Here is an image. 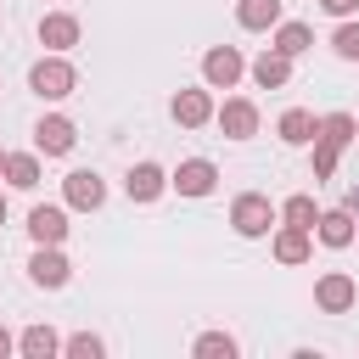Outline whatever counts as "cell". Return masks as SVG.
<instances>
[{
  "label": "cell",
  "instance_id": "cell-1",
  "mask_svg": "<svg viewBox=\"0 0 359 359\" xmlns=\"http://www.w3.org/2000/svg\"><path fill=\"white\" fill-rule=\"evenodd\" d=\"M28 90L39 95V101H62V95H73L79 90V73H73V62L67 56H39L34 67H28Z\"/></svg>",
  "mask_w": 359,
  "mask_h": 359
},
{
  "label": "cell",
  "instance_id": "cell-2",
  "mask_svg": "<svg viewBox=\"0 0 359 359\" xmlns=\"http://www.w3.org/2000/svg\"><path fill=\"white\" fill-rule=\"evenodd\" d=\"M230 224H236V236L258 241V236H269V230L280 224V208H275L269 196H258V191H241V196L230 202Z\"/></svg>",
  "mask_w": 359,
  "mask_h": 359
},
{
  "label": "cell",
  "instance_id": "cell-3",
  "mask_svg": "<svg viewBox=\"0 0 359 359\" xmlns=\"http://www.w3.org/2000/svg\"><path fill=\"white\" fill-rule=\"evenodd\" d=\"M241 73H247V62H241L236 45H213V50L202 56V84H208V90H236Z\"/></svg>",
  "mask_w": 359,
  "mask_h": 359
},
{
  "label": "cell",
  "instance_id": "cell-4",
  "mask_svg": "<svg viewBox=\"0 0 359 359\" xmlns=\"http://www.w3.org/2000/svg\"><path fill=\"white\" fill-rule=\"evenodd\" d=\"M62 202L79 208V213H95V208L107 202V180H101L95 168H73V174L62 180Z\"/></svg>",
  "mask_w": 359,
  "mask_h": 359
},
{
  "label": "cell",
  "instance_id": "cell-5",
  "mask_svg": "<svg viewBox=\"0 0 359 359\" xmlns=\"http://www.w3.org/2000/svg\"><path fill=\"white\" fill-rule=\"evenodd\" d=\"M213 123L230 135V140H252L258 135V107L247 95H224V107H213Z\"/></svg>",
  "mask_w": 359,
  "mask_h": 359
},
{
  "label": "cell",
  "instance_id": "cell-6",
  "mask_svg": "<svg viewBox=\"0 0 359 359\" xmlns=\"http://www.w3.org/2000/svg\"><path fill=\"white\" fill-rule=\"evenodd\" d=\"M73 140H79V129H73V118H62V112H50V118L34 123V151H39V157H67Z\"/></svg>",
  "mask_w": 359,
  "mask_h": 359
},
{
  "label": "cell",
  "instance_id": "cell-7",
  "mask_svg": "<svg viewBox=\"0 0 359 359\" xmlns=\"http://www.w3.org/2000/svg\"><path fill=\"white\" fill-rule=\"evenodd\" d=\"M314 303H320L325 314H348V309L359 303V286H353V275H342V269L320 275V280H314Z\"/></svg>",
  "mask_w": 359,
  "mask_h": 359
},
{
  "label": "cell",
  "instance_id": "cell-8",
  "mask_svg": "<svg viewBox=\"0 0 359 359\" xmlns=\"http://www.w3.org/2000/svg\"><path fill=\"white\" fill-rule=\"evenodd\" d=\"M168 185H174L180 196H208V191L219 185V168H213L208 157H185V163L168 174Z\"/></svg>",
  "mask_w": 359,
  "mask_h": 359
},
{
  "label": "cell",
  "instance_id": "cell-9",
  "mask_svg": "<svg viewBox=\"0 0 359 359\" xmlns=\"http://www.w3.org/2000/svg\"><path fill=\"white\" fill-rule=\"evenodd\" d=\"M28 236H34V247H62V241H67V208L39 202V208L28 213Z\"/></svg>",
  "mask_w": 359,
  "mask_h": 359
},
{
  "label": "cell",
  "instance_id": "cell-10",
  "mask_svg": "<svg viewBox=\"0 0 359 359\" xmlns=\"http://www.w3.org/2000/svg\"><path fill=\"white\" fill-rule=\"evenodd\" d=\"M67 275H73V264L62 258V247H34V258H28V280L34 286L56 292V286H67Z\"/></svg>",
  "mask_w": 359,
  "mask_h": 359
},
{
  "label": "cell",
  "instance_id": "cell-11",
  "mask_svg": "<svg viewBox=\"0 0 359 359\" xmlns=\"http://www.w3.org/2000/svg\"><path fill=\"white\" fill-rule=\"evenodd\" d=\"M39 45L56 50V56L73 50V45H79V17H73V11H45V17H39Z\"/></svg>",
  "mask_w": 359,
  "mask_h": 359
},
{
  "label": "cell",
  "instance_id": "cell-12",
  "mask_svg": "<svg viewBox=\"0 0 359 359\" xmlns=\"http://www.w3.org/2000/svg\"><path fill=\"white\" fill-rule=\"evenodd\" d=\"M168 112H174L180 129H202V123H213V95H208V84H202V90H180Z\"/></svg>",
  "mask_w": 359,
  "mask_h": 359
},
{
  "label": "cell",
  "instance_id": "cell-13",
  "mask_svg": "<svg viewBox=\"0 0 359 359\" xmlns=\"http://www.w3.org/2000/svg\"><path fill=\"white\" fill-rule=\"evenodd\" d=\"M269 252H275L280 264H309V252H314V230H303V224H275Z\"/></svg>",
  "mask_w": 359,
  "mask_h": 359
},
{
  "label": "cell",
  "instance_id": "cell-14",
  "mask_svg": "<svg viewBox=\"0 0 359 359\" xmlns=\"http://www.w3.org/2000/svg\"><path fill=\"white\" fill-rule=\"evenodd\" d=\"M123 191H129V202H157V196L168 191V174H163L157 163H135V168L123 174Z\"/></svg>",
  "mask_w": 359,
  "mask_h": 359
},
{
  "label": "cell",
  "instance_id": "cell-15",
  "mask_svg": "<svg viewBox=\"0 0 359 359\" xmlns=\"http://www.w3.org/2000/svg\"><path fill=\"white\" fill-rule=\"evenodd\" d=\"M0 174L11 191H34L39 185V151H6L0 157Z\"/></svg>",
  "mask_w": 359,
  "mask_h": 359
},
{
  "label": "cell",
  "instance_id": "cell-16",
  "mask_svg": "<svg viewBox=\"0 0 359 359\" xmlns=\"http://www.w3.org/2000/svg\"><path fill=\"white\" fill-rule=\"evenodd\" d=\"M286 79H292V56H280V50L269 45V50L252 62V84H258V90H286Z\"/></svg>",
  "mask_w": 359,
  "mask_h": 359
},
{
  "label": "cell",
  "instance_id": "cell-17",
  "mask_svg": "<svg viewBox=\"0 0 359 359\" xmlns=\"http://www.w3.org/2000/svg\"><path fill=\"white\" fill-rule=\"evenodd\" d=\"M314 236H320L325 247H353L359 230H353V213H348V208H331V213L314 219Z\"/></svg>",
  "mask_w": 359,
  "mask_h": 359
},
{
  "label": "cell",
  "instance_id": "cell-18",
  "mask_svg": "<svg viewBox=\"0 0 359 359\" xmlns=\"http://www.w3.org/2000/svg\"><path fill=\"white\" fill-rule=\"evenodd\" d=\"M314 129H320V118H314V112H303V107H286V112H280V123H275V135H280L286 146H309V140H314Z\"/></svg>",
  "mask_w": 359,
  "mask_h": 359
},
{
  "label": "cell",
  "instance_id": "cell-19",
  "mask_svg": "<svg viewBox=\"0 0 359 359\" xmlns=\"http://www.w3.org/2000/svg\"><path fill=\"white\" fill-rule=\"evenodd\" d=\"M236 22L252 34H269L280 22V0H236Z\"/></svg>",
  "mask_w": 359,
  "mask_h": 359
},
{
  "label": "cell",
  "instance_id": "cell-20",
  "mask_svg": "<svg viewBox=\"0 0 359 359\" xmlns=\"http://www.w3.org/2000/svg\"><path fill=\"white\" fill-rule=\"evenodd\" d=\"M17 353H22V359H50V353H62V337H56L50 325H28V331L17 337Z\"/></svg>",
  "mask_w": 359,
  "mask_h": 359
},
{
  "label": "cell",
  "instance_id": "cell-21",
  "mask_svg": "<svg viewBox=\"0 0 359 359\" xmlns=\"http://www.w3.org/2000/svg\"><path fill=\"white\" fill-rule=\"evenodd\" d=\"M309 45H314V28H309V22H275V50H280V56L297 62Z\"/></svg>",
  "mask_w": 359,
  "mask_h": 359
},
{
  "label": "cell",
  "instance_id": "cell-22",
  "mask_svg": "<svg viewBox=\"0 0 359 359\" xmlns=\"http://www.w3.org/2000/svg\"><path fill=\"white\" fill-rule=\"evenodd\" d=\"M314 140H325V146H337V151L353 146V140H359V135H353V112H325L320 129H314Z\"/></svg>",
  "mask_w": 359,
  "mask_h": 359
},
{
  "label": "cell",
  "instance_id": "cell-23",
  "mask_svg": "<svg viewBox=\"0 0 359 359\" xmlns=\"http://www.w3.org/2000/svg\"><path fill=\"white\" fill-rule=\"evenodd\" d=\"M191 353H196V359H236V337H230V331H202Z\"/></svg>",
  "mask_w": 359,
  "mask_h": 359
},
{
  "label": "cell",
  "instance_id": "cell-24",
  "mask_svg": "<svg viewBox=\"0 0 359 359\" xmlns=\"http://www.w3.org/2000/svg\"><path fill=\"white\" fill-rule=\"evenodd\" d=\"M314 219H320L314 196H286V202H280V224H303V230H314Z\"/></svg>",
  "mask_w": 359,
  "mask_h": 359
},
{
  "label": "cell",
  "instance_id": "cell-25",
  "mask_svg": "<svg viewBox=\"0 0 359 359\" xmlns=\"http://www.w3.org/2000/svg\"><path fill=\"white\" fill-rule=\"evenodd\" d=\"M331 50H337L342 62H359V22H353V17H342V22H337V34H331Z\"/></svg>",
  "mask_w": 359,
  "mask_h": 359
},
{
  "label": "cell",
  "instance_id": "cell-26",
  "mask_svg": "<svg viewBox=\"0 0 359 359\" xmlns=\"http://www.w3.org/2000/svg\"><path fill=\"white\" fill-rule=\"evenodd\" d=\"M62 353H67V359H101V353H107V342H101L95 331H79V337H67V342H62Z\"/></svg>",
  "mask_w": 359,
  "mask_h": 359
},
{
  "label": "cell",
  "instance_id": "cell-27",
  "mask_svg": "<svg viewBox=\"0 0 359 359\" xmlns=\"http://www.w3.org/2000/svg\"><path fill=\"white\" fill-rule=\"evenodd\" d=\"M309 146H314V180H331L342 151H337V146H325V140H309Z\"/></svg>",
  "mask_w": 359,
  "mask_h": 359
},
{
  "label": "cell",
  "instance_id": "cell-28",
  "mask_svg": "<svg viewBox=\"0 0 359 359\" xmlns=\"http://www.w3.org/2000/svg\"><path fill=\"white\" fill-rule=\"evenodd\" d=\"M320 11H331V17H353L359 0H320Z\"/></svg>",
  "mask_w": 359,
  "mask_h": 359
},
{
  "label": "cell",
  "instance_id": "cell-29",
  "mask_svg": "<svg viewBox=\"0 0 359 359\" xmlns=\"http://www.w3.org/2000/svg\"><path fill=\"white\" fill-rule=\"evenodd\" d=\"M342 208H348V213H353V219H359V185H353V191H348V196H342Z\"/></svg>",
  "mask_w": 359,
  "mask_h": 359
},
{
  "label": "cell",
  "instance_id": "cell-30",
  "mask_svg": "<svg viewBox=\"0 0 359 359\" xmlns=\"http://www.w3.org/2000/svg\"><path fill=\"white\" fill-rule=\"evenodd\" d=\"M11 348H17V337H11V331H6V325H0V359H6V353H11Z\"/></svg>",
  "mask_w": 359,
  "mask_h": 359
},
{
  "label": "cell",
  "instance_id": "cell-31",
  "mask_svg": "<svg viewBox=\"0 0 359 359\" xmlns=\"http://www.w3.org/2000/svg\"><path fill=\"white\" fill-rule=\"evenodd\" d=\"M0 224H6V191H0Z\"/></svg>",
  "mask_w": 359,
  "mask_h": 359
},
{
  "label": "cell",
  "instance_id": "cell-32",
  "mask_svg": "<svg viewBox=\"0 0 359 359\" xmlns=\"http://www.w3.org/2000/svg\"><path fill=\"white\" fill-rule=\"evenodd\" d=\"M353 135H359V118H353Z\"/></svg>",
  "mask_w": 359,
  "mask_h": 359
},
{
  "label": "cell",
  "instance_id": "cell-33",
  "mask_svg": "<svg viewBox=\"0 0 359 359\" xmlns=\"http://www.w3.org/2000/svg\"><path fill=\"white\" fill-rule=\"evenodd\" d=\"M0 157H6V151H0Z\"/></svg>",
  "mask_w": 359,
  "mask_h": 359
}]
</instances>
